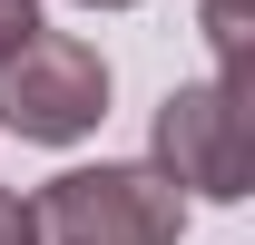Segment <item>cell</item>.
Returning <instances> with one entry per match:
<instances>
[{
    "instance_id": "obj_7",
    "label": "cell",
    "mask_w": 255,
    "mask_h": 245,
    "mask_svg": "<svg viewBox=\"0 0 255 245\" xmlns=\"http://www.w3.org/2000/svg\"><path fill=\"white\" fill-rule=\"evenodd\" d=\"M79 10H137V0H79Z\"/></svg>"
},
{
    "instance_id": "obj_4",
    "label": "cell",
    "mask_w": 255,
    "mask_h": 245,
    "mask_svg": "<svg viewBox=\"0 0 255 245\" xmlns=\"http://www.w3.org/2000/svg\"><path fill=\"white\" fill-rule=\"evenodd\" d=\"M246 20H255V0H206V49H216V79L226 89H246Z\"/></svg>"
},
{
    "instance_id": "obj_3",
    "label": "cell",
    "mask_w": 255,
    "mask_h": 245,
    "mask_svg": "<svg viewBox=\"0 0 255 245\" xmlns=\"http://www.w3.org/2000/svg\"><path fill=\"white\" fill-rule=\"evenodd\" d=\"M108 118V59L79 30H30L0 59V127L30 147H79Z\"/></svg>"
},
{
    "instance_id": "obj_5",
    "label": "cell",
    "mask_w": 255,
    "mask_h": 245,
    "mask_svg": "<svg viewBox=\"0 0 255 245\" xmlns=\"http://www.w3.org/2000/svg\"><path fill=\"white\" fill-rule=\"evenodd\" d=\"M30 30H39V0H0V59H10Z\"/></svg>"
},
{
    "instance_id": "obj_2",
    "label": "cell",
    "mask_w": 255,
    "mask_h": 245,
    "mask_svg": "<svg viewBox=\"0 0 255 245\" xmlns=\"http://www.w3.org/2000/svg\"><path fill=\"white\" fill-rule=\"evenodd\" d=\"M147 167H157L177 196H255V127H246V89H226V79H187V89L157 98V127H147Z\"/></svg>"
},
{
    "instance_id": "obj_6",
    "label": "cell",
    "mask_w": 255,
    "mask_h": 245,
    "mask_svg": "<svg viewBox=\"0 0 255 245\" xmlns=\"http://www.w3.org/2000/svg\"><path fill=\"white\" fill-rule=\"evenodd\" d=\"M0 245H39V226H30V196H10V186H0Z\"/></svg>"
},
{
    "instance_id": "obj_1",
    "label": "cell",
    "mask_w": 255,
    "mask_h": 245,
    "mask_svg": "<svg viewBox=\"0 0 255 245\" xmlns=\"http://www.w3.org/2000/svg\"><path fill=\"white\" fill-rule=\"evenodd\" d=\"M39 245H177L187 236V196L157 167H69L30 196Z\"/></svg>"
}]
</instances>
